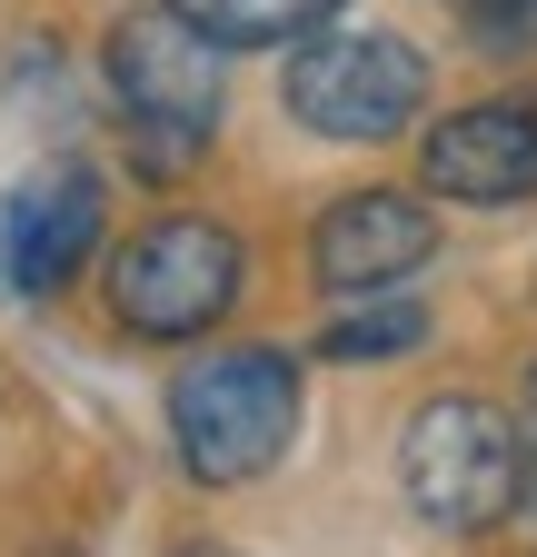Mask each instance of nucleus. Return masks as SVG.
<instances>
[{"instance_id": "nucleus-4", "label": "nucleus", "mask_w": 537, "mask_h": 557, "mask_svg": "<svg viewBox=\"0 0 537 557\" xmlns=\"http://www.w3.org/2000/svg\"><path fill=\"white\" fill-rule=\"evenodd\" d=\"M110 90H120L140 170H160V180L220 139V50L199 30H179L170 11H129L110 30Z\"/></svg>"}, {"instance_id": "nucleus-5", "label": "nucleus", "mask_w": 537, "mask_h": 557, "mask_svg": "<svg viewBox=\"0 0 537 557\" xmlns=\"http://www.w3.org/2000/svg\"><path fill=\"white\" fill-rule=\"evenodd\" d=\"M289 120L319 139H398L428 110V60L398 30H309L279 81Z\"/></svg>"}, {"instance_id": "nucleus-2", "label": "nucleus", "mask_w": 537, "mask_h": 557, "mask_svg": "<svg viewBox=\"0 0 537 557\" xmlns=\"http://www.w3.org/2000/svg\"><path fill=\"white\" fill-rule=\"evenodd\" d=\"M517 478H527V438L498 398H478V388L419 398L409 438H398V487L428 528H448V537L498 528L517 508Z\"/></svg>"}, {"instance_id": "nucleus-10", "label": "nucleus", "mask_w": 537, "mask_h": 557, "mask_svg": "<svg viewBox=\"0 0 537 557\" xmlns=\"http://www.w3.org/2000/svg\"><path fill=\"white\" fill-rule=\"evenodd\" d=\"M428 338V309L398 289V299H369V309H349L339 329L319 338V359H339V369H378V359H409V348Z\"/></svg>"}, {"instance_id": "nucleus-6", "label": "nucleus", "mask_w": 537, "mask_h": 557, "mask_svg": "<svg viewBox=\"0 0 537 557\" xmlns=\"http://www.w3.org/2000/svg\"><path fill=\"white\" fill-rule=\"evenodd\" d=\"M438 259V209L419 189H339L309 230V278L328 299H398Z\"/></svg>"}, {"instance_id": "nucleus-9", "label": "nucleus", "mask_w": 537, "mask_h": 557, "mask_svg": "<svg viewBox=\"0 0 537 557\" xmlns=\"http://www.w3.org/2000/svg\"><path fill=\"white\" fill-rule=\"evenodd\" d=\"M179 30H199L210 50H279V40H309L349 11V0H160Z\"/></svg>"}, {"instance_id": "nucleus-8", "label": "nucleus", "mask_w": 537, "mask_h": 557, "mask_svg": "<svg viewBox=\"0 0 537 557\" xmlns=\"http://www.w3.org/2000/svg\"><path fill=\"white\" fill-rule=\"evenodd\" d=\"M419 180L458 209H517L537 199V100H478L448 110L419 139Z\"/></svg>"}, {"instance_id": "nucleus-12", "label": "nucleus", "mask_w": 537, "mask_h": 557, "mask_svg": "<svg viewBox=\"0 0 537 557\" xmlns=\"http://www.w3.org/2000/svg\"><path fill=\"white\" fill-rule=\"evenodd\" d=\"M179 557H249V547H220V537H199V547H179Z\"/></svg>"}, {"instance_id": "nucleus-3", "label": "nucleus", "mask_w": 537, "mask_h": 557, "mask_svg": "<svg viewBox=\"0 0 537 557\" xmlns=\"http://www.w3.org/2000/svg\"><path fill=\"white\" fill-rule=\"evenodd\" d=\"M239 289H249V249L229 220H199V209H170V220L129 230L110 259V319L129 338H160V348L210 338L239 309Z\"/></svg>"}, {"instance_id": "nucleus-7", "label": "nucleus", "mask_w": 537, "mask_h": 557, "mask_svg": "<svg viewBox=\"0 0 537 557\" xmlns=\"http://www.w3.org/2000/svg\"><path fill=\"white\" fill-rule=\"evenodd\" d=\"M100 220H110L100 170H80V160L30 170L11 189V209H0V278H11L21 299L71 289V278L90 269V249H100Z\"/></svg>"}, {"instance_id": "nucleus-11", "label": "nucleus", "mask_w": 537, "mask_h": 557, "mask_svg": "<svg viewBox=\"0 0 537 557\" xmlns=\"http://www.w3.org/2000/svg\"><path fill=\"white\" fill-rule=\"evenodd\" d=\"M467 40L478 50H527L537 40V0H467Z\"/></svg>"}, {"instance_id": "nucleus-13", "label": "nucleus", "mask_w": 537, "mask_h": 557, "mask_svg": "<svg viewBox=\"0 0 537 557\" xmlns=\"http://www.w3.org/2000/svg\"><path fill=\"white\" fill-rule=\"evenodd\" d=\"M517 487H527V508H537V448H527V478H517Z\"/></svg>"}, {"instance_id": "nucleus-1", "label": "nucleus", "mask_w": 537, "mask_h": 557, "mask_svg": "<svg viewBox=\"0 0 537 557\" xmlns=\"http://www.w3.org/2000/svg\"><path fill=\"white\" fill-rule=\"evenodd\" d=\"M170 438L199 487H249L299 438V359L289 348H210L170 379Z\"/></svg>"}]
</instances>
